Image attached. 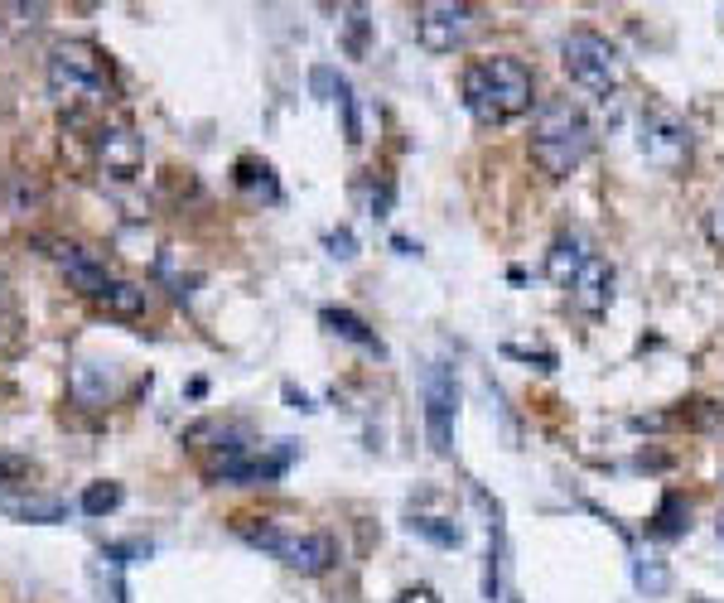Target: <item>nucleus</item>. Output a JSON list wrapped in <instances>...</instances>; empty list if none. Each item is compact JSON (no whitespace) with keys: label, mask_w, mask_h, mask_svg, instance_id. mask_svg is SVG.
<instances>
[{"label":"nucleus","mask_w":724,"mask_h":603,"mask_svg":"<svg viewBox=\"0 0 724 603\" xmlns=\"http://www.w3.org/2000/svg\"><path fill=\"white\" fill-rule=\"evenodd\" d=\"M319 319H324V329L334 333V338H343V343H358L362 353L387 357V348H382V338H377V333H372V324H367V319H358L353 309H334V304H329V309H324Z\"/></svg>","instance_id":"4468645a"},{"label":"nucleus","mask_w":724,"mask_h":603,"mask_svg":"<svg viewBox=\"0 0 724 603\" xmlns=\"http://www.w3.org/2000/svg\"><path fill=\"white\" fill-rule=\"evenodd\" d=\"M638 150L647 155V165L676 174V169L691 165L696 136H691V126H686L681 111H671L667 102H647L638 116Z\"/></svg>","instance_id":"423d86ee"},{"label":"nucleus","mask_w":724,"mask_h":603,"mask_svg":"<svg viewBox=\"0 0 724 603\" xmlns=\"http://www.w3.org/2000/svg\"><path fill=\"white\" fill-rule=\"evenodd\" d=\"M237 536L247 546L266 550L285 570H300V575H324V570H334V560H338V546L329 531H295V526L247 517V521H237Z\"/></svg>","instance_id":"20e7f679"},{"label":"nucleus","mask_w":724,"mask_h":603,"mask_svg":"<svg viewBox=\"0 0 724 603\" xmlns=\"http://www.w3.org/2000/svg\"><path fill=\"white\" fill-rule=\"evenodd\" d=\"M54 261L63 266V275L83 290L87 300H97L107 285H112V271H107V261L102 256H92L87 247H73V242H63V247L54 251Z\"/></svg>","instance_id":"9b49d317"},{"label":"nucleus","mask_w":724,"mask_h":603,"mask_svg":"<svg viewBox=\"0 0 724 603\" xmlns=\"http://www.w3.org/2000/svg\"><path fill=\"white\" fill-rule=\"evenodd\" d=\"M343 15H348V20H343V39H348V54L362 58V54H367V10H362V5H348Z\"/></svg>","instance_id":"4be33fe9"},{"label":"nucleus","mask_w":724,"mask_h":603,"mask_svg":"<svg viewBox=\"0 0 724 603\" xmlns=\"http://www.w3.org/2000/svg\"><path fill=\"white\" fill-rule=\"evenodd\" d=\"M633 584H638V594H647V599H662V594L671 589L667 560L652 555V550H647V555L638 550V555H633Z\"/></svg>","instance_id":"a211bd4d"},{"label":"nucleus","mask_w":724,"mask_h":603,"mask_svg":"<svg viewBox=\"0 0 724 603\" xmlns=\"http://www.w3.org/2000/svg\"><path fill=\"white\" fill-rule=\"evenodd\" d=\"M0 517L29 521V526H54V521L68 517V502L63 497H39V493H25V497L0 493Z\"/></svg>","instance_id":"ddd939ff"},{"label":"nucleus","mask_w":724,"mask_h":603,"mask_svg":"<svg viewBox=\"0 0 724 603\" xmlns=\"http://www.w3.org/2000/svg\"><path fill=\"white\" fill-rule=\"evenodd\" d=\"M715 531H720V541H724V512H720V521H715Z\"/></svg>","instance_id":"cd10ccee"},{"label":"nucleus","mask_w":724,"mask_h":603,"mask_svg":"<svg viewBox=\"0 0 724 603\" xmlns=\"http://www.w3.org/2000/svg\"><path fill=\"white\" fill-rule=\"evenodd\" d=\"M411 526V536H425V541H435V546H464V526L459 521H445V517H411L406 521Z\"/></svg>","instance_id":"6ab92c4d"},{"label":"nucleus","mask_w":724,"mask_h":603,"mask_svg":"<svg viewBox=\"0 0 724 603\" xmlns=\"http://www.w3.org/2000/svg\"><path fill=\"white\" fill-rule=\"evenodd\" d=\"M710 242L724 251V203L720 208H710Z\"/></svg>","instance_id":"b1692460"},{"label":"nucleus","mask_w":724,"mask_h":603,"mask_svg":"<svg viewBox=\"0 0 724 603\" xmlns=\"http://www.w3.org/2000/svg\"><path fill=\"white\" fill-rule=\"evenodd\" d=\"M502 353H507V357H527V362H531V353H527V348H512V343H507V348H502ZM536 362H541V367H546V372H551V367H556V357H551V353H536Z\"/></svg>","instance_id":"393cba45"},{"label":"nucleus","mask_w":724,"mask_h":603,"mask_svg":"<svg viewBox=\"0 0 724 603\" xmlns=\"http://www.w3.org/2000/svg\"><path fill=\"white\" fill-rule=\"evenodd\" d=\"M92 150H97V165H102L107 179H131V174H140V165H145V145H140V136L131 126H121V121H107V126L92 136Z\"/></svg>","instance_id":"1a4fd4ad"},{"label":"nucleus","mask_w":724,"mask_h":603,"mask_svg":"<svg viewBox=\"0 0 724 603\" xmlns=\"http://www.w3.org/2000/svg\"><path fill=\"white\" fill-rule=\"evenodd\" d=\"M478 10L464 0H425L416 10V39L430 54H454L474 39Z\"/></svg>","instance_id":"6e6552de"},{"label":"nucleus","mask_w":724,"mask_h":603,"mask_svg":"<svg viewBox=\"0 0 724 603\" xmlns=\"http://www.w3.org/2000/svg\"><path fill=\"white\" fill-rule=\"evenodd\" d=\"M589 155H594V126H589L585 107H575L570 97H556V102H546L536 111V121H531V160L551 179H570Z\"/></svg>","instance_id":"f03ea898"},{"label":"nucleus","mask_w":724,"mask_h":603,"mask_svg":"<svg viewBox=\"0 0 724 603\" xmlns=\"http://www.w3.org/2000/svg\"><path fill=\"white\" fill-rule=\"evenodd\" d=\"M15 473H20V464H15V459H0V483H5V478H15Z\"/></svg>","instance_id":"bb28decb"},{"label":"nucleus","mask_w":724,"mask_h":603,"mask_svg":"<svg viewBox=\"0 0 724 603\" xmlns=\"http://www.w3.org/2000/svg\"><path fill=\"white\" fill-rule=\"evenodd\" d=\"M691 531V502L681 493H667L662 497V507H657V517L647 526V536H657V541H676V536H686Z\"/></svg>","instance_id":"dca6fc26"},{"label":"nucleus","mask_w":724,"mask_h":603,"mask_svg":"<svg viewBox=\"0 0 724 603\" xmlns=\"http://www.w3.org/2000/svg\"><path fill=\"white\" fill-rule=\"evenodd\" d=\"M565 295H570V304H575L580 314L599 319V314L613 304V266L604 261V256H589L585 271L575 275V285H570Z\"/></svg>","instance_id":"9d476101"},{"label":"nucleus","mask_w":724,"mask_h":603,"mask_svg":"<svg viewBox=\"0 0 724 603\" xmlns=\"http://www.w3.org/2000/svg\"><path fill=\"white\" fill-rule=\"evenodd\" d=\"M696 603H705V599H696Z\"/></svg>","instance_id":"c85d7f7f"},{"label":"nucleus","mask_w":724,"mask_h":603,"mask_svg":"<svg viewBox=\"0 0 724 603\" xmlns=\"http://www.w3.org/2000/svg\"><path fill=\"white\" fill-rule=\"evenodd\" d=\"M420 401H425V439L440 459H454V430H459V372L454 362H430L425 382H420Z\"/></svg>","instance_id":"0eeeda50"},{"label":"nucleus","mask_w":724,"mask_h":603,"mask_svg":"<svg viewBox=\"0 0 724 603\" xmlns=\"http://www.w3.org/2000/svg\"><path fill=\"white\" fill-rule=\"evenodd\" d=\"M237 184H242V189H251V193H261L266 203H276V198H280L276 179H271V165H256V160H242V165H237Z\"/></svg>","instance_id":"aec40b11"},{"label":"nucleus","mask_w":724,"mask_h":603,"mask_svg":"<svg viewBox=\"0 0 724 603\" xmlns=\"http://www.w3.org/2000/svg\"><path fill=\"white\" fill-rule=\"evenodd\" d=\"M78 507H83L87 517H107V512L121 507V488H116V483H92V488L78 497Z\"/></svg>","instance_id":"412c9836"},{"label":"nucleus","mask_w":724,"mask_h":603,"mask_svg":"<svg viewBox=\"0 0 724 603\" xmlns=\"http://www.w3.org/2000/svg\"><path fill=\"white\" fill-rule=\"evenodd\" d=\"M589 256H594V251L585 247V237H580V232H560L556 242H551V251H546V275L556 280L560 290H570V285H575V275L585 271Z\"/></svg>","instance_id":"f8f14e48"},{"label":"nucleus","mask_w":724,"mask_h":603,"mask_svg":"<svg viewBox=\"0 0 724 603\" xmlns=\"http://www.w3.org/2000/svg\"><path fill=\"white\" fill-rule=\"evenodd\" d=\"M44 78H49L54 102L68 111L107 107V97H112L107 58H102V49L92 39H63V44H54L49 63H44Z\"/></svg>","instance_id":"7ed1b4c3"},{"label":"nucleus","mask_w":724,"mask_h":603,"mask_svg":"<svg viewBox=\"0 0 724 603\" xmlns=\"http://www.w3.org/2000/svg\"><path fill=\"white\" fill-rule=\"evenodd\" d=\"M531 97H536V83L522 58L493 54L474 58L464 68V107L474 111L478 126H507V121L527 116Z\"/></svg>","instance_id":"f257e3e1"},{"label":"nucleus","mask_w":724,"mask_h":603,"mask_svg":"<svg viewBox=\"0 0 724 603\" xmlns=\"http://www.w3.org/2000/svg\"><path fill=\"white\" fill-rule=\"evenodd\" d=\"M92 304H102L112 319H140L150 300H145V290H140V285H131V280H116V275H112V285H107V290H102Z\"/></svg>","instance_id":"f3484780"},{"label":"nucleus","mask_w":724,"mask_h":603,"mask_svg":"<svg viewBox=\"0 0 724 603\" xmlns=\"http://www.w3.org/2000/svg\"><path fill=\"white\" fill-rule=\"evenodd\" d=\"M68 391H73L78 406H102V401L112 396V367L83 357V362L73 367V377H68Z\"/></svg>","instance_id":"2eb2a0df"},{"label":"nucleus","mask_w":724,"mask_h":603,"mask_svg":"<svg viewBox=\"0 0 724 603\" xmlns=\"http://www.w3.org/2000/svg\"><path fill=\"white\" fill-rule=\"evenodd\" d=\"M396 603H440V594L430 589V584H411V589H401Z\"/></svg>","instance_id":"5701e85b"},{"label":"nucleus","mask_w":724,"mask_h":603,"mask_svg":"<svg viewBox=\"0 0 724 603\" xmlns=\"http://www.w3.org/2000/svg\"><path fill=\"white\" fill-rule=\"evenodd\" d=\"M560 63H565L570 83L585 87L589 97H613L623 83V54L599 29H570L560 39Z\"/></svg>","instance_id":"39448f33"},{"label":"nucleus","mask_w":724,"mask_h":603,"mask_svg":"<svg viewBox=\"0 0 724 603\" xmlns=\"http://www.w3.org/2000/svg\"><path fill=\"white\" fill-rule=\"evenodd\" d=\"M329 247H334V256H353V232H334Z\"/></svg>","instance_id":"a878e982"}]
</instances>
